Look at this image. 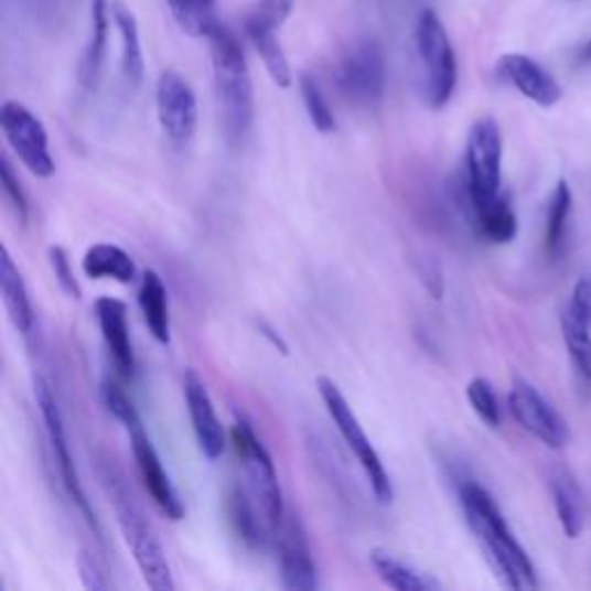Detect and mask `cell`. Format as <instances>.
I'll return each mask as SVG.
<instances>
[{"label":"cell","instance_id":"obj_1","mask_svg":"<svg viewBox=\"0 0 591 591\" xmlns=\"http://www.w3.org/2000/svg\"><path fill=\"white\" fill-rule=\"evenodd\" d=\"M460 506L466 525H470L472 534L476 536L502 584L517 591L536 589L538 578L534 563L527 550L517 544V538L506 525L504 515L490 492L474 481H464L460 485Z\"/></svg>","mask_w":591,"mask_h":591},{"label":"cell","instance_id":"obj_2","mask_svg":"<svg viewBox=\"0 0 591 591\" xmlns=\"http://www.w3.org/2000/svg\"><path fill=\"white\" fill-rule=\"evenodd\" d=\"M206 40L211 44L213 82L222 126H225V135L232 143H240L248 137L255 120V86L250 67L248 61H245L238 37L222 21L208 33Z\"/></svg>","mask_w":591,"mask_h":591},{"label":"cell","instance_id":"obj_3","mask_svg":"<svg viewBox=\"0 0 591 591\" xmlns=\"http://www.w3.org/2000/svg\"><path fill=\"white\" fill-rule=\"evenodd\" d=\"M105 481L111 492V502H114L120 534L122 538H126V544L135 557V563L143 582L153 591H174L176 582H174V573H171L166 552L162 548V540L158 538L151 523L146 520L143 511L137 506L132 492L126 487L120 476L111 472V466Z\"/></svg>","mask_w":591,"mask_h":591},{"label":"cell","instance_id":"obj_4","mask_svg":"<svg viewBox=\"0 0 591 591\" xmlns=\"http://www.w3.org/2000/svg\"><path fill=\"white\" fill-rule=\"evenodd\" d=\"M502 160H504V141L499 122L495 118H479L470 137H466V204L472 215L485 211L495 204L502 192Z\"/></svg>","mask_w":591,"mask_h":591},{"label":"cell","instance_id":"obj_5","mask_svg":"<svg viewBox=\"0 0 591 591\" xmlns=\"http://www.w3.org/2000/svg\"><path fill=\"white\" fill-rule=\"evenodd\" d=\"M232 443L240 460L245 479H248V490L252 492V497L259 504L268 525L278 531L287 513L278 470L273 458H270L268 449L264 447V441L245 416H236L232 426Z\"/></svg>","mask_w":591,"mask_h":591},{"label":"cell","instance_id":"obj_6","mask_svg":"<svg viewBox=\"0 0 591 591\" xmlns=\"http://www.w3.org/2000/svg\"><path fill=\"white\" fill-rule=\"evenodd\" d=\"M316 388H319V396H322V400L326 405L331 421L335 423L344 443H347L350 451L356 458V462L361 464V470L365 472V479H367L369 487H373V495L377 497L379 504H390L393 497H396V490H393V481L386 472V466H384L377 449L373 447V441H369V437L365 434L356 411L352 409L347 398L342 396V390L337 388V384L333 379L319 377Z\"/></svg>","mask_w":591,"mask_h":591},{"label":"cell","instance_id":"obj_7","mask_svg":"<svg viewBox=\"0 0 591 591\" xmlns=\"http://www.w3.org/2000/svg\"><path fill=\"white\" fill-rule=\"evenodd\" d=\"M416 54L423 67L426 97L432 109H443L458 86V58L453 42L434 10H423L416 21Z\"/></svg>","mask_w":591,"mask_h":591},{"label":"cell","instance_id":"obj_8","mask_svg":"<svg viewBox=\"0 0 591 591\" xmlns=\"http://www.w3.org/2000/svg\"><path fill=\"white\" fill-rule=\"evenodd\" d=\"M344 100L358 109H377L386 93V58L375 40H361L342 56L335 74Z\"/></svg>","mask_w":591,"mask_h":591},{"label":"cell","instance_id":"obj_9","mask_svg":"<svg viewBox=\"0 0 591 591\" xmlns=\"http://www.w3.org/2000/svg\"><path fill=\"white\" fill-rule=\"evenodd\" d=\"M35 400H37V407H40V413H42L49 443H52V451H54V458H56V464H58V474H61V481H63L67 497L72 499L74 506L79 508V513L86 517V523L90 525L95 536L103 540V527H100V523H97V515H95V511L90 506V499L86 497V490L82 485L77 464H74V458H72V451H69V441H67L61 407H58V402L54 398L52 386H49L42 377L35 379Z\"/></svg>","mask_w":591,"mask_h":591},{"label":"cell","instance_id":"obj_10","mask_svg":"<svg viewBox=\"0 0 591 591\" xmlns=\"http://www.w3.org/2000/svg\"><path fill=\"white\" fill-rule=\"evenodd\" d=\"M0 128L10 143L12 153L37 179H52L56 162L49 151V135L44 122L17 100H8L0 107Z\"/></svg>","mask_w":591,"mask_h":591},{"label":"cell","instance_id":"obj_11","mask_svg":"<svg viewBox=\"0 0 591 591\" xmlns=\"http://www.w3.org/2000/svg\"><path fill=\"white\" fill-rule=\"evenodd\" d=\"M158 100V120L164 137L183 148L192 141L196 132V120H200V107H196V95L187 79L176 69H164L155 88Z\"/></svg>","mask_w":591,"mask_h":591},{"label":"cell","instance_id":"obj_12","mask_svg":"<svg viewBox=\"0 0 591 591\" xmlns=\"http://www.w3.org/2000/svg\"><path fill=\"white\" fill-rule=\"evenodd\" d=\"M508 409L517 426L536 437L540 443H546L548 449H563L569 443V426H566L559 411L529 382H513L508 393Z\"/></svg>","mask_w":591,"mask_h":591},{"label":"cell","instance_id":"obj_13","mask_svg":"<svg viewBox=\"0 0 591 591\" xmlns=\"http://www.w3.org/2000/svg\"><path fill=\"white\" fill-rule=\"evenodd\" d=\"M126 430L130 434L132 455H135L137 470H139V476H141V483H143L146 492L151 495L153 504L158 506V511L164 517H169V520H174V523L183 520L185 506H183V502L179 497L174 483H171V479H169V474L164 470V464L160 460L158 449L153 447L151 437H148V432L143 430L141 418L128 423Z\"/></svg>","mask_w":591,"mask_h":591},{"label":"cell","instance_id":"obj_14","mask_svg":"<svg viewBox=\"0 0 591 591\" xmlns=\"http://www.w3.org/2000/svg\"><path fill=\"white\" fill-rule=\"evenodd\" d=\"M278 559H280V580L289 591H314L322 587L319 580L316 561L312 557L310 538L299 520V515L284 513L278 527Z\"/></svg>","mask_w":591,"mask_h":591},{"label":"cell","instance_id":"obj_15","mask_svg":"<svg viewBox=\"0 0 591 591\" xmlns=\"http://www.w3.org/2000/svg\"><path fill=\"white\" fill-rule=\"evenodd\" d=\"M183 390H185V405H187L196 447H200L204 458L217 460L227 449V434L215 413L206 382L200 377V373H196L194 367L185 369Z\"/></svg>","mask_w":591,"mask_h":591},{"label":"cell","instance_id":"obj_16","mask_svg":"<svg viewBox=\"0 0 591 591\" xmlns=\"http://www.w3.org/2000/svg\"><path fill=\"white\" fill-rule=\"evenodd\" d=\"M499 77L538 107H555L561 100V86L548 69L525 54H506L497 63Z\"/></svg>","mask_w":591,"mask_h":591},{"label":"cell","instance_id":"obj_17","mask_svg":"<svg viewBox=\"0 0 591 591\" xmlns=\"http://www.w3.org/2000/svg\"><path fill=\"white\" fill-rule=\"evenodd\" d=\"M95 319L120 375L135 377L137 358L128 326V305L118 299H111V296H103V299L95 301Z\"/></svg>","mask_w":591,"mask_h":591},{"label":"cell","instance_id":"obj_18","mask_svg":"<svg viewBox=\"0 0 591 591\" xmlns=\"http://www.w3.org/2000/svg\"><path fill=\"white\" fill-rule=\"evenodd\" d=\"M227 517L234 527V531L238 534V538L243 540L248 548L261 550L266 548L268 538H270V527L268 520L264 517L259 504L255 502L252 492L243 485H232L227 492Z\"/></svg>","mask_w":591,"mask_h":591},{"label":"cell","instance_id":"obj_19","mask_svg":"<svg viewBox=\"0 0 591 591\" xmlns=\"http://www.w3.org/2000/svg\"><path fill=\"white\" fill-rule=\"evenodd\" d=\"M0 293L12 326L21 335H31L35 329V310L29 296V287L23 282L21 270L17 268L8 248L0 250Z\"/></svg>","mask_w":591,"mask_h":591},{"label":"cell","instance_id":"obj_20","mask_svg":"<svg viewBox=\"0 0 591 591\" xmlns=\"http://www.w3.org/2000/svg\"><path fill=\"white\" fill-rule=\"evenodd\" d=\"M88 10H90V35L79 63V84L86 90H93L97 82H100V72L107 54L111 6L109 0H88Z\"/></svg>","mask_w":591,"mask_h":591},{"label":"cell","instance_id":"obj_21","mask_svg":"<svg viewBox=\"0 0 591 591\" xmlns=\"http://www.w3.org/2000/svg\"><path fill=\"white\" fill-rule=\"evenodd\" d=\"M137 299L148 333L166 347L171 342V316H169V293L160 273H155V270H143Z\"/></svg>","mask_w":591,"mask_h":591},{"label":"cell","instance_id":"obj_22","mask_svg":"<svg viewBox=\"0 0 591 591\" xmlns=\"http://www.w3.org/2000/svg\"><path fill=\"white\" fill-rule=\"evenodd\" d=\"M111 19L116 23V29L120 33V69L122 79L128 86L139 88L143 82V49H141V37H139V23L135 12L122 6V3H111Z\"/></svg>","mask_w":591,"mask_h":591},{"label":"cell","instance_id":"obj_23","mask_svg":"<svg viewBox=\"0 0 591 591\" xmlns=\"http://www.w3.org/2000/svg\"><path fill=\"white\" fill-rule=\"evenodd\" d=\"M82 268L90 280H114L118 284H132L137 280V264L132 257L111 243H97L88 248Z\"/></svg>","mask_w":591,"mask_h":591},{"label":"cell","instance_id":"obj_24","mask_svg":"<svg viewBox=\"0 0 591 591\" xmlns=\"http://www.w3.org/2000/svg\"><path fill=\"white\" fill-rule=\"evenodd\" d=\"M369 563H373L375 573L379 576V580L398 591H434L441 589V584L423 573L421 569H416L409 561L390 555L388 550H373L369 552Z\"/></svg>","mask_w":591,"mask_h":591},{"label":"cell","instance_id":"obj_25","mask_svg":"<svg viewBox=\"0 0 591 591\" xmlns=\"http://www.w3.org/2000/svg\"><path fill=\"white\" fill-rule=\"evenodd\" d=\"M550 490L563 534L569 538H578L584 529V499L580 495V487L569 474L557 472L550 481Z\"/></svg>","mask_w":591,"mask_h":591},{"label":"cell","instance_id":"obj_26","mask_svg":"<svg viewBox=\"0 0 591 591\" xmlns=\"http://www.w3.org/2000/svg\"><path fill=\"white\" fill-rule=\"evenodd\" d=\"M589 329L591 324L584 322L580 314H576L571 305L561 312V333L566 340V350H569L578 377L587 386H591V333Z\"/></svg>","mask_w":591,"mask_h":591},{"label":"cell","instance_id":"obj_27","mask_svg":"<svg viewBox=\"0 0 591 591\" xmlns=\"http://www.w3.org/2000/svg\"><path fill=\"white\" fill-rule=\"evenodd\" d=\"M245 35L250 37L252 46L257 49L266 72L270 74V79H273L280 88H289L293 82V74L284 49L276 35V29H245Z\"/></svg>","mask_w":591,"mask_h":591},{"label":"cell","instance_id":"obj_28","mask_svg":"<svg viewBox=\"0 0 591 591\" xmlns=\"http://www.w3.org/2000/svg\"><path fill=\"white\" fill-rule=\"evenodd\" d=\"M573 208V194L566 181H559L550 194L548 204V217H546V252L555 261L563 248L566 238V225H569Z\"/></svg>","mask_w":591,"mask_h":591},{"label":"cell","instance_id":"obj_29","mask_svg":"<svg viewBox=\"0 0 591 591\" xmlns=\"http://www.w3.org/2000/svg\"><path fill=\"white\" fill-rule=\"evenodd\" d=\"M474 227L490 243H497V245L511 243L517 234V215L511 206L508 196L502 194L495 204H490L485 211L476 213Z\"/></svg>","mask_w":591,"mask_h":591},{"label":"cell","instance_id":"obj_30","mask_svg":"<svg viewBox=\"0 0 591 591\" xmlns=\"http://www.w3.org/2000/svg\"><path fill=\"white\" fill-rule=\"evenodd\" d=\"M169 12L183 33L192 37H208L219 19L215 14V0H166Z\"/></svg>","mask_w":591,"mask_h":591},{"label":"cell","instance_id":"obj_31","mask_svg":"<svg viewBox=\"0 0 591 591\" xmlns=\"http://www.w3.org/2000/svg\"><path fill=\"white\" fill-rule=\"evenodd\" d=\"M301 95H303V105H305L308 118L314 126V130L322 135L335 132L337 130L335 114L326 100L322 86H319L316 79L310 77V74H301Z\"/></svg>","mask_w":591,"mask_h":591},{"label":"cell","instance_id":"obj_32","mask_svg":"<svg viewBox=\"0 0 591 591\" xmlns=\"http://www.w3.org/2000/svg\"><path fill=\"white\" fill-rule=\"evenodd\" d=\"M466 400H470L474 413L487 428H499L502 426V407L499 398L492 384L485 377H476L466 384Z\"/></svg>","mask_w":591,"mask_h":591},{"label":"cell","instance_id":"obj_33","mask_svg":"<svg viewBox=\"0 0 591 591\" xmlns=\"http://www.w3.org/2000/svg\"><path fill=\"white\" fill-rule=\"evenodd\" d=\"M293 12V0H257L243 21V29L280 31Z\"/></svg>","mask_w":591,"mask_h":591},{"label":"cell","instance_id":"obj_34","mask_svg":"<svg viewBox=\"0 0 591 591\" xmlns=\"http://www.w3.org/2000/svg\"><path fill=\"white\" fill-rule=\"evenodd\" d=\"M0 183H3L6 200H8L10 208L14 211V215L19 217V222H26V219H29V200H26V192H23L21 181H19V176L14 174V169H12V164H10L8 158L0 160Z\"/></svg>","mask_w":591,"mask_h":591},{"label":"cell","instance_id":"obj_35","mask_svg":"<svg viewBox=\"0 0 591 591\" xmlns=\"http://www.w3.org/2000/svg\"><path fill=\"white\" fill-rule=\"evenodd\" d=\"M103 400H105V407L107 411L116 418V421L126 428L128 423L137 421L139 413H137V407L132 405V400L126 396V390H122L116 382L107 379L103 384Z\"/></svg>","mask_w":591,"mask_h":591},{"label":"cell","instance_id":"obj_36","mask_svg":"<svg viewBox=\"0 0 591 591\" xmlns=\"http://www.w3.org/2000/svg\"><path fill=\"white\" fill-rule=\"evenodd\" d=\"M49 264H52V270H54V278H56L58 287L69 296V299L79 301L82 299V287H79L77 278H74L69 257L61 248V245H52V248H49Z\"/></svg>","mask_w":591,"mask_h":591},{"label":"cell","instance_id":"obj_37","mask_svg":"<svg viewBox=\"0 0 591 591\" xmlns=\"http://www.w3.org/2000/svg\"><path fill=\"white\" fill-rule=\"evenodd\" d=\"M77 566H79V576H82V582H84L86 589H93V591H107V589L111 587L107 573L103 571L100 561H97L90 552H79Z\"/></svg>","mask_w":591,"mask_h":591},{"label":"cell","instance_id":"obj_38","mask_svg":"<svg viewBox=\"0 0 591 591\" xmlns=\"http://www.w3.org/2000/svg\"><path fill=\"white\" fill-rule=\"evenodd\" d=\"M571 308L576 314H580L584 322L591 324V276H584L573 287Z\"/></svg>","mask_w":591,"mask_h":591},{"label":"cell","instance_id":"obj_39","mask_svg":"<svg viewBox=\"0 0 591 591\" xmlns=\"http://www.w3.org/2000/svg\"><path fill=\"white\" fill-rule=\"evenodd\" d=\"M257 331H259L261 337H266L270 342V347L278 350L282 356L289 354V344L282 340V335L273 326L266 322V319H257Z\"/></svg>","mask_w":591,"mask_h":591},{"label":"cell","instance_id":"obj_40","mask_svg":"<svg viewBox=\"0 0 591 591\" xmlns=\"http://www.w3.org/2000/svg\"><path fill=\"white\" fill-rule=\"evenodd\" d=\"M582 58L587 61V63H591V40L584 44V49H582Z\"/></svg>","mask_w":591,"mask_h":591}]
</instances>
